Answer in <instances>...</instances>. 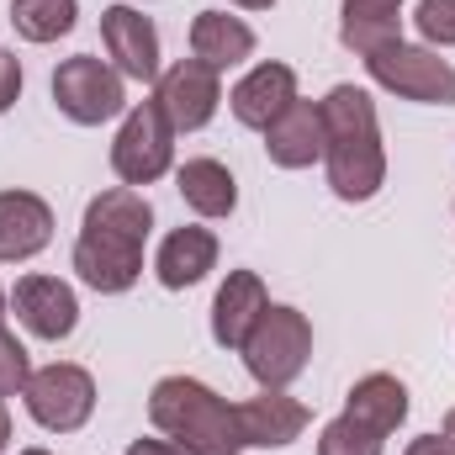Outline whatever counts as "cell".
I'll return each instance as SVG.
<instances>
[{
	"mask_svg": "<svg viewBox=\"0 0 455 455\" xmlns=\"http://www.w3.org/2000/svg\"><path fill=\"white\" fill-rule=\"evenodd\" d=\"M53 107L69 116L75 127H101L127 107V80L116 75L107 59L75 53L53 69Z\"/></svg>",
	"mask_w": 455,
	"mask_h": 455,
	"instance_id": "obj_7",
	"label": "cell"
},
{
	"mask_svg": "<svg viewBox=\"0 0 455 455\" xmlns=\"http://www.w3.org/2000/svg\"><path fill=\"white\" fill-rule=\"evenodd\" d=\"M32 424H43L48 435H75L91 424L96 413V381L85 365H69V360H53V365H37L27 376V392H21Z\"/></svg>",
	"mask_w": 455,
	"mask_h": 455,
	"instance_id": "obj_6",
	"label": "cell"
},
{
	"mask_svg": "<svg viewBox=\"0 0 455 455\" xmlns=\"http://www.w3.org/2000/svg\"><path fill=\"white\" fill-rule=\"evenodd\" d=\"M85 228H107V233L132 238V243H148V233H154V207H148L132 186H112V191H101V196L85 207Z\"/></svg>",
	"mask_w": 455,
	"mask_h": 455,
	"instance_id": "obj_22",
	"label": "cell"
},
{
	"mask_svg": "<svg viewBox=\"0 0 455 455\" xmlns=\"http://www.w3.org/2000/svg\"><path fill=\"white\" fill-rule=\"evenodd\" d=\"M291 101H297V69H291V64H275V59H270V64H254V69L228 91L233 116H238L243 127H254V132H265Z\"/></svg>",
	"mask_w": 455,
	"mask_h": 455,
	"instance_id": "obj_12",
	"label": "cell"
},
{
	"mask_svg": "<svg viewBox=\"0 0 455 455\" xmlns=\"http://www.w3.org/2000/svg\"><path fill=\"white\" fill-rule=\"evenodd\" d=\"M254 53V27L249 21H238V16H228V11H202L196 21H191V59H202L207 69H233V64H243Z\"/></svg>",
	"mask_w": 455,
	"mask_h": 455,
	"instance_id": "obj_19",
	"label": "cell"
},
{
	"mask_svg": "<svg viewBox=\"0 0 455 455\" xmlns=\"http://www.w3.org/2000/svg\"><path fill=\"white\" fill-rule=\"evenodd\" d=\"M403 37V0H344L339 11V43L349 53H376Z\"/></svg>",
	"mask_w": 455,
	"mask_h": 455,
	"instance_id": "obj_20",
	"label": "cell"
},
{
	"mask_svg": "<svg viewBox=\"0 0 455 455\" xmlns=\"http://www.w3.org/2000/svg\"><path fill=\"white\" fill-rule=\"evenodd\" d=\"M5 445H11V413H5V403H0V455H5Z\"/></svg>",
	"mask_w": 455,
	"mask_h": 455,
	"instance_id": "obj_30",
	"label": "cell"
},
{
	"mask_svg": "<svg viewBox=\"0 0 455 455\" xmlns=\"http://www.w3.org/2000/svg\"><path fill=\"white\" fill-rule=\"evenodd\" d=\"M0 318H5V291H0Z\"/></svg>",
	"mask_w": 455,
	"mask_h": 455,
	"instance_id": "obj_34",
	"label": "cell"
},
{
	"mask_svg": "<svg viewBox=\"0 0 455 455\" xmlns=\"http://www.w3.org/2000/svg\"><path fill=\"white\" fill-rule=\"evenodd\" d=\"M365 75L403 96V101H419V107H455V64L440 59L435 48H419V43H387L376 53H365Z\"/></svg>",
	"mask_w": 455,
	"mask_h": 455,
	"instance_id": "obj_4",
	"label": "cell"
},
{
	"mask_svg": "<svg viewBox=\"0 0 455 455\" xmlns=\"http://www.w3.org/2000/svg\"><path fill=\"white\" fill-rule=\"evenodd\" d=\"M381 451H387V440L376 429L355 424L349 413H339L334 424H323V435H318V455H381Z\"/></svg>",
	"mask_w": 455,
	"mask_h": 455,
	"instance_id": "obj_24",
	"label": "cell"
},
{
	"mask_svg": "<svg viewBox=\"0 0 455 455\" xmlns=\"http://www.w3.org/2000/svg\"><path fill=\"white\" fill-rule=\"evenodd\" d=\"M403 455H455V445L445 440V435H419V440H413Z\"/></svg>",
	"mask_w": 455,
	"mask_h": 455,
	"instance_id": "obj_28",
	"label": "cell"
},
{
	"mask_svg": "<svg viewBox=\"0 0 455 455\" xmlns=\"http://www.w3.org/2000/svg\"><path fill=\"white\" fill-rule=\"evenodd\" d=\"M21 455H48V451H37V445H32V451H21Z\"/></svg>",
	"mask_w": 455,
	"mask_h": 455,
	"instance_id": "obj_33",
	"label": "cell"
},
{
	"mask_svg": "<svg viewBox=\"0 0 455 455\" xmlns=\"http://www.w3.org/2000/svg\"><path fill=\"white\" fill-rule=\"evenodd\" d=\"M11 307L21 318V329L32 339H69L75 323H80V302H75V286L59 281V275H21L16 291H11Z\"/></svg>",
	"mask_w": 455,
	"mask_h": 455,
	"instance_id": "obj_10",
	"label": "cell"
},
{
	"mask_svg": "<svg viewBox=\"0 0 455 455\" xmlns=\"http://www.w3.org/2000/svg\"><path fill=\"white\" fill-rule=\"evenodd\" d=\"M228 5H243V11H270L275 0H228Z\"/></svg>",
	"mask_w": 455,
	"mask_h": 455,
	"instance_id": "obj_31",
	"label": "cell"
},
{
	"mask_svg": "<svg viewBox=\"0 0 455 455\" xmlns=\"http://www.w3.org/2000/svg\"><path fill=\"white\" fill-rule=\"evenodd\" d=\"M101 43H107V59L122 80H159V32L143 11L132 5H107L101 11Z\"/></svg>",
	"mask_w": 455,
	"mask_h": 455,
	"instance_id": "obj_11",
	"label": "cell"
},
{
	"mask_svg": "<svg viewBox=\"0 0 455 455\" xmlns=\"http://www.w3.org/2000/svg\"><path fill=\"white\" fill-rule=\"evenodd\" d=\"M21 96V59L11 48H0V112H11Z\"/></svg>",
	"mask_w": 455,
	"mask_h": 455,
	"instance_id": "obj_27",
	"label": "cell"
},
{
	"mask_svg": "<svg viewBox=\"0 0 455 455\" xmlns=\"http://www.w3.org/2000/svg\"><path fill=\"white\" fill-rule=\"evenodd\" d=\"M413 21L429 48H455V0H419Z\"/></svg>",
	"mask_w": 455,
	"mask_h": 455,
	"instance_id": "obj_26",
	"label": "cell"
},
{
	"mask_svg": "<svg viewBox=\"0 0 455 455\" xmlns=\"http://www.w3.org/2000/svg\"><path fill=\"white\" fill-rule=\"evenodd\" d=\"M212 270H218V233L212 228H175L154 254V275L164 291H186V286L207 281Z\"/></svg>",
	"mask_w": 455,
	"mask_h": 455,
	"instance_id": "obj_17",
	"label": "cell"
},
{
	"mask_svg": "<svg viewBox=\"0 0 455 455\" xmlns=\"http://www.w3.org/2000/svg\"><path fill=\"white\" fill-rule=\"evenodd\" d=\"M265 154H270V164H281V170H307V164H318L323 159V112H318V101H291L286 112L275 116L270 127H265Z\"/></svg>",
	"mask_w": 455,
	"mask_h": 455,
	"instance_id": "obj_15",
	"label": "cell"
},
{
	"mask_svg": "<svg viewBox=\"0 0 455 455\" xmlns=\"http://www.w3.org/2000/svg\"><path fill=\"white\" fill-rule=\"evenodd\" d=\"M154 101H159V112L170 116L175 132H202L218 116V107H223V75L207 69L202 59H180V64H170L159 75Z\"/></svg>",
	"mask_w": 455,
	"mask_h": 455,
	"instance_id": "obj_8",
	"label": "cell"
},
{
	"mask_svg": "<svg viewBox=\"0 0 455 455\" xmlns=\"http://www.w3.org/2000/svg\"><path fill=\"white\" fill-rule=\"evenodd\" d=\"M323 170L329 191L339 202H371L387 186V148H381V122L376 101L360 85H334L323 101Z\"/></svg>",
	"mask_w": 455,
	"mask_h": 455,
	"instance_id": "obj_1",
	"label": "cell"
},
{
	"mask_svg": "<svg viewBox=\"0 0 455 455\" xmlns=\"http://www.w3.org/2000/svg\"><path fill=\"white\" fill-rule=\"evenodd\" d=\"M170 164H175V127H170V116L159 112V101L148 96V101L127 107L122 127H116V143H112L116 180L138 191V186L164 180Z\"/></svg>",
	"mask_w": 455,
	"mask_h": 455,
	"instance_id": "obj_5",
	"label": "cell"
},
{
	"mask_svg": "<svg viewBox=\"0 0 455 455\" xmlns=\"http://www.w3.org/2000/svg\"><path fill=\"white\" fill-rule=\"evenodd\" d=\"M270 307V291L254 270H228V281L218 286V302H212V339L223 349H243L249 329L259 323V313Z\"/></svg>",
	"mask_w": 455,
	"mask_h": 455,
	"instance_id": "obj_16",
	"label": "cell"
},
{
	"mask_svg": "<svg viewBox=\"0 0 455 455\" xmlns=\"http://www.w3.org/2000/svg\"><path fill=\"white\" fill-rule=\"evenodd\" d=\"M233 408H238V435L254 451H286L307 429V408L297 397H286V392H259V397L233 403Z\"/></svg>",
	"mask_w": 455,
	"mask_h": 455,
	"instance_id": "obj_14",
	"label": "cell"
},
{
	"mask_svg": "<svg viewBox=\"0 0 455 455\" xmlns=\"http://www.w3.org/2000/svg\"><path fill=\"white\" fill-rule=\"evenodd\" d=\"M27 376H32L27 344L0 323V403H5V397H16V392H27Z\"/></svg>",
	"mask_w": 455,
	"mask_h": 455,
	"instance_id": "obj_25",
	"label": "cell"
},
{
	"mask_svg": "<svg viewBox=\"0 0 455 455\" xmlns=\"http://www.w3.org/2000/svg\"><path fill=\"white\" fill-rule=\"evenodd\" d=\"M344 413L387 440V435H397L403 419H408V387H403L397 376H387V371H371V376H360V381L349 387Z\"/></svg>",
	"mask_w": 455,
	"mask_h": 455,
	"instance_id": "obj_18",
	"label": "cell"
},
{
	"mask_svg": "<svg viewBox=\"0 0 455 455\" xmlns=\"http://www.w3.org/2000/svg\"><path fill=\"white\" fill-rule=\"evenodd\" d=\"M148 419L159 435H170L175 445L191 455H238L243 435H238V408L218 397L207 381L196 376H164L148 392Z\"/></svg>",
	"mask_w": 455,
	"mask_h": 455,
	"instance_id": "obj_2",
	"label": "cell"
},
{
	"mask_svg": "<svg viewBox=\"0 0 455 455\" xmlns=\"http://www.w3.org/2000/svg\"><path fill=\"white\" fill-rule=\"evenodd\" d=\"M127 455H191L186 445H175V440H132Z\"/></svg>",
	"mask_w": 455,
	"mask_h": 455,
	"instance_id": "obj_29",
	"label": "cell"
},
{
	"mask_svg": "<svg viewBox=\"0 0 455 455\" xmlns=\"http://www.w3.org/2000/svg\"><path fill=\"white\" fill-rule=\"evenodd\" d=\"M238 355H243V371L265 392H286L307 371V360H313V323H307V313L270 302L259 313V323L249 329V339H243Z\"/></svg>",
	"mask_w": 455,
	"mask_h": 455,
	"instance_id": "obj_3",
	"label": "cell"
},
{
	"mask_svg": "<svg viewBox=\"0 0 455 455\" xmlns=\"http://www.w3.org/2000/svg\"><path fill=\"white\" fill-rule=\"evenodd\" d=\"M175 186L196 218H233V207H238V180L223 159H186L175 170Z\"/></svg>",
	"mask_w": 455,
	"mask_h": 455,
	"instance_id": "obj_21",
	"label": "cell"
},
{
	"mask_svg": "<svg viewBox=\"0 0 455 455\" xmlns=\"http://www.w3.org/2000/svg\"><path fill=\"white\" fill-rule=\"evenodd\" d=\"M80 21V0H11V27L27 43H59Z\"/></svg>",
	"mask_w": 455,
	"mask_h": 455,
	"instance_id": "obj_23",
	"label": "cell"
},
{
	"mask_svg": "<svg viewBox=\"0 0 455 455\" xmlns=\"http://www.w3.org/2000/svg\"><path fill=\"white\" fill-rule=\"evenodd\" d=\"M445 440H451V445H455V408H451V413H445Z\"/></svg>",
	"mask_w": 455,
	"mask_h": 455,
	"instance_id": "obj_32",
	"label": "cell"
},
{
	"mask_svg": "<svg viewBox=\"0 0 455 455\" xmlns=\"http://www.w3.org/2000/svg\"><path fill=\"white\" fill-rule=\"evenodd\" d=\"M75 270L91 291L101 297H122L138 286L143 275V243L122 238V233H107V228H85L80 223V238H75Z\"/></svg>",
	"mask_w": 455,
	"mask_h": 455,
	"instance_id": "obj_9",
	"label": "cell"
},
{
	"mask_svg": "<svg viewBox=\"0 0 455 455\" xmlns=\"http://www.w3.org/2000/svg\"><path fill=\"white\" fill-rule=\"evenodd\" d=\"M53 238V207L32 191H0V265L43 254Z\"/></svg>",
	"mask_w": 455,
	"mask_h": 455,
	"instance_id": "obj_13",
	"label": "cell"
}]
</instances>
